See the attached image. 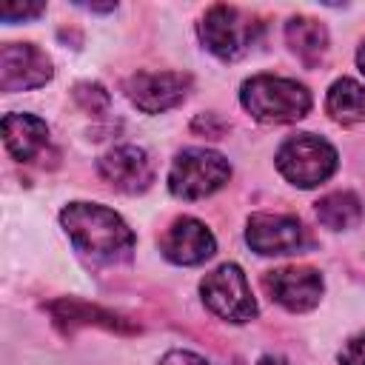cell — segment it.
<instances>
[{
    "instance_id": "obj_4",
    "label": "cell",
    "mask_w": 365,
    "mask_h": 365,
    "mask_svg": "<svg viewBox=\"0 0 365 365\" xmlns=\"http://www.w3.org/2000/svg\"><path fill=\"white\" fill-rule=\"evenodd\" d=\"M274 163H277V171L291 185H297V188H317L319 182H325L336 171L339 154H336V148L325 137L302 131V134L288 137L277 148Z\"/></svg>"
},
{
    "instance_id": "obj_10",
    "label": "cell",
    "mask_w": 365,
    "mask_h": 365,
    "mask_svg": "<svg viewBox=\"0 0 365 365\" xmlns=\"http://www.w3.org/2000/svg\"><path fill=\"white\" fill-rule=\"evenodd\" d=\"M51 77V57L34 43H6L0 48V88L6 94L40 88Z\"/></svg>"
},
{
    "instance_id": "obj_22",
    "label": "cell",
    "mask_w": 365,
    "mask_h": 365,
    "mask_svg": "<svg viewBox=\"0 0 365 365\" xmlns=\"http://www.w3.org/2000/svg\"><path fill=\"white\" fill-rule=\"evenodd\" d=\"M257 365H294V362H288L285 356H277V354H265V356H259Z\"/></svg>"
},
{
    "instance_id": "obj_11",
    "label": "cell",
    "mask_w": 365,
    "mask_h": 365,
    "mask_svg": "<svg viewBox=\"0 0 365 365\" xmlns=\"http://www.w3.org/2000/svg\"><path fill=\"white\" fill-rule=\"evenodd\" d=\"M97 174L123 194H140L154 182V163L140 145H114L97 160Z\"/></svg>"
},
{
    "instance_id": "obj_23",
    "label": "cell",
    "mask_w": 365,
    "mask_h": 365,
    "mask_svg": "<svg viewBox=\"0 0 365 365\" xmlns=\"http://www.w3.org/2000/svg\"><path fill=\"white\" fill-rule=\"evenodd\" d=\"M356 66H359V71L365 74V40H362V46H359V51H356Z\"/></svg>"
},
{
    "instance_id": "obj_9",
    "label": "cell",
    "mask_w": 365,
    "mask_h": 365,
    "mask_svg": "<svg viewBox=\"0 0 365 365\" xmlns=\"http://www.w3.org/2000/svg\"><path fill=\"white\" fill-rule=\"evenodd\" d=\"M191 91L188 71H137L125 80V97L145 114H163Z\"/></svg>"
},
{
    "instance_id": "obj_13",
    "label": "cell",
    "mask_w": 365,
    "mask_h": 365,
    "mask_svg": "<svg viewBox=\"0 0 365 365\" xmlns=\"http://www.w3.org/2000/svg\"><path fill=\"white\" fill-rule=\"evenodd\" d=\"M3 143L17 163H31L48 145V125L37 114L11 111L3 117Z\"/></svg>"
},
{
    "instance_id": "obj_19",
    "label": "cell",
    "mask_w": 365,
    "mask_h": 365,
    "mask_svg": "<svg viewBox=\"0 0 365 365\" xmlns=\"http://www.w3.org/2000/svg\"><path fill=\"white\" fill-rule=\"evenodd\" d=\"M43 9H46L43 3H14V0H9V3H3L0 17H3L6 23H20V20H34V17H40Z\"/></svg>"
},
{
    "instance_id": "obj_17",
    "label": "cell",
    "mask_w": 365,
    "mask_h": 365,
    "mask_svg": "<svg viewBox=\"0 0 365 365\" xmlns=\"http://www.w3.org/2000/svg\"><path fill=\"white\" fill-rule=\"evenodd\" d=\"M48 311L54 314V322L57 325H66V328H74L80 322H100L106 328H125V322L111 314V311H103L97 305H88V302H74V299H57L48 305Z\"/></svg>"
},
{
    "instance_id": "obj_5",
    "label": "cell",
    "mask_w": 365,
    "mask_h": 365,
    "mask_svg": "<svg viewBox=\"0 0 365 365\" xmlns=\"http://www.w3.org/2000/svg\"><path fill=\"white\" fill-rule=\"evenodd\" d=\"M231 180V163L205 145L182 148L168 168V191L177 200H205Z\"/></svg>"
},
{
    "instance_id": "obj_8",
    "label": "cell",
    "mask_w": 365,
    "mask_h": 365,
    "mask_svg": "<svg viewBox=\"0 0 365 365\" xmlns=\"http://www.w3.org/2000/svg\"><path fill=\"white\" fill-rule=\"evenodd\" d=\"M262 285H265L268 297L291 314H302V311L317 308L322 299V291H325L322 274L311 265L274 268L262 277Z\"/></svg>"
},
{
    "instance_id": "obj_7",
    "label": "cell",
    "mask_w": 365,
    "mask_h": 365,
    "mask_svg": "<svg viewBox=\"0 0 365 365\" xmlns=\"http://www.w3.org/2000/svg\"><path fill=\"white\" fill-rule=\"evenodd\" d=\"M245 242L259 257H288L305 254L314 245V237L297 214L257 211L245 222Z\"/></svg>"
},
{
    "instance_id": "obj_12",
    "label": "cell",
    "mask_w": 365,
    "mask_h": 365,
    "mask_svg": "<svg viewBox=\"0 0 365 365\" xmlns=\"http://www.w3.org/2000/svg\"><path fill=\"white\" fill-rule=\"evenodd\" d=\"M160 251L174 265H200L217 251V240L197 217H177L160 237Z\"/></svg>"
},
{
    "instance_id": "obj_6",
    "label": "cell",
    "mask_w": 365,
    "mask_h": 365,
    "mask_svg": "<svg viewBox=\"0 0 365 365\" xmlns=\"http://www.w3.org/2000/svg\"><path fill=\"white\" fill-rule=\"evenodd\" d=\"M200 297H202V305L214 317L225 322H237V325L251 322L259 311L251 294L248 277L237 262H222L214 271H208L200 282Z\"/></svg>"
},
{
    "instance_id": "obj_14",
    "label": "cell",
    "mask_w": 365,
    "mask_h": 365,
    "mask_svg": "<svg viewBox=\"0 0 365 365\" xmlns=\"http://www.w3.org/2000/svg\"><path fill=\"white\" fill-rule=\"evenodd\" d=\"M285 43L305 68H317L328 54V29L308 14H297L285 23Z\"/></svg>"
},
{
    "instance_id": "obj_18",
    "label": "cell",
    "mask_w": 365,
    "mask_h": 365,
    "mask_svg": "<svg viewBox=\"0 0 365 365\" xmlns=\"http://www.w3.org/2000/svg\"><path fill=\"white\" fill-rule=\"evenodd\" d=\"M71 94H74V103L88 114H100L108 108V91L100 83H77Z\"/></svg>"
},
{
    "instance_id": "obj_20",
    "label": "cell",
    "mask_w": 365,
    "mask_h": 365,
    "mask_svg": "<svg viewBox=\"0 0 365 365\" xmlns=\"http://www.w3.org/2000/svg\"><path fill=\"white\" fill-rule=\"evenodd\" d=\"M336 359H339V365H365V331L354 334L342 345V351H339Z\"/></svg>"
},
{
    "instance_id": "obj_3",
    "label": "cell",
    "mask_w": 365,
    "mask_h": 365,
    "mask_svg": "<svg viewBox=\"0 0 365 365\" xmlns=\"http://www.w3.org/2000/svg\"><path fill=\"white\" fill-rule=\"evenodd\" d=\"M262 29L265 23L259 20V14L240 9V6H228V3L208 6L197 26L202 46L225 63L248 54L262 37Z\"/></svg>"
},
{
    "instance_id": "obj_15",
    "label": "cell",
    "mask_w": 365,
    "mask_h": 365,
    "mask_svg": "<svg viewBox=\"0 0 365 365\" xmlns=\"http://www.w3.org/2000/svg\"><path fill=\"white\" fill-rule=\"evenodd\" d=\"M325 111L331 120H336L342 125L362 123L365 120V86L351 77L334 80L325 94Z\"/></svg>"
},
{
    "instance_id": "obj_16",
    "label": "cell",
    "mask_w": 365,
    "mask_h": 365,
    "mask_svg": "<svg viewBox=\"0 0 365 365\" xmlns=\"http://www.w3.org/2000/svg\"><path fill=\"white\" fill-rule=\"evenodd\" d=\"M317 220L331 231H348L362 220V202L354 191H331L314 205Z\"/></svg>"
},
{
    "instance_id": "obj_21",
    "label": "cell",
    "mask_w": 365,
    "mask_h": 365,
    "mask_svg": "<svg viewBox=\"0 0 365 365\" xmlns=\"http://www.w3.org/2000/svg\"><path fill=\"white\" fill-rule=\"evenodd\" d=\"M160 365H217V362H211V359H205V356H200V354H194V351H180V348H174V351H168V354L160 359Z\"/></svg>"
},
{
    "instance_id": "obj_2",
    "label": "cell",
    "mask_w": 365,
    "mask_h": 365,
    "mask_svg": "<svg viewBox=\"0 0 365 365\" xmlns=\"http://www.w3.org/2000/svg\"><path fill=\"white\" fill-rule=\"evenodd\" d=\"M240 103L242 108L268 125L297 123L311 111V91L279 74H254L240 86Z\"/></svg>"
},
{
    "instance_id": "obj_1",
    "label": "cell",
    "mask_w": 365,
    "mask_h": 365,
    "mask_svg": "<svg viewBox=\"0 0 365 365\" xmlns=\"http://www.w3.org/2000/svg\"><path fill=\"white\" fill-rule=\"evenodd\" d=\"M60 225L71 245L97 265H120L134 257L137 237L128 222L100 202H68L60 211Z\"/></svg>"
}]
</instances>
